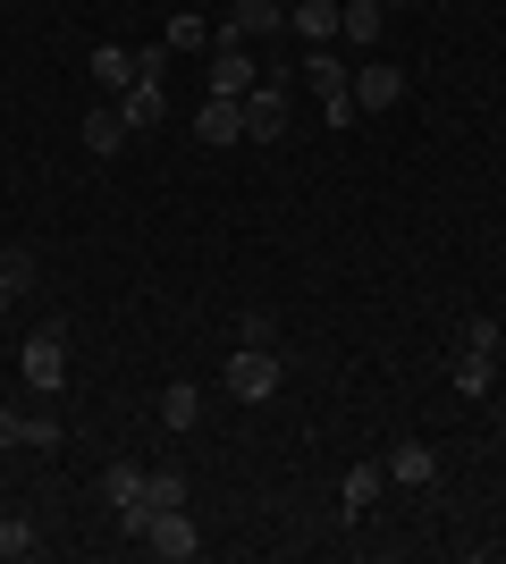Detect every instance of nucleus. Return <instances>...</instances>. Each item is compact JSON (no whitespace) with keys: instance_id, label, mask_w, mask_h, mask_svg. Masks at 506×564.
<instances>
[{"instance_id":"aec40b11","label":"nucleus","mask_w":506,"mask_h":564,"mask_svg":"<svg viewBox=\"0 0 506 564\" xmlns=\"http://www.w3.org/2000/svg\"><path fill=\"white\" fill-rule=\"evenodd\" d=\"M144 506H152V514L186 506V480H177V471H144Z\"/></svg>"},{"instance_id":"1a4fd4ad","label":"nucleus","mask_w":506,"mask_h":564,"mask_svg":"<svg viewBox=\"0 0 506 564\" xmlns=\"http://www.w3.org/2000/svg\"><path fill=\"white\" fill-rule=\"evenodd\" d=\"M397 101H406V68L363 59V68H355V110H397Z\"/></svg>"},{"instance_id":"4be33fe9","label":"nucleus","mask_w":506,"mask_h":564,"mask_svg":"<svg viewBox=\"0 0 506 564\" xmlns=\"http://www.w3.org/2000/svg\"><path fill=\"white\" fill-rule=\"evenodd\" d=\"M456 346H473V354H498L506 337H498V321H489V312H473V321L456 329Z\"/></svg>"},{"instance_id":"f8f14e48","label":"nucleus","mask_w":506,"mask_h":564,"mask_svg":"<svg viewBox=\"0 0 506 564\" xmlns=\"http://www.w3.org/2000/svg\"><path fill=\"white\" fill-rule=\"evenodd\" d=\"M380 480H388V464H355L346 480H337V506H346V522H363L372 506H380Z\"/></svg>"},{"instance_id":"423d86ee","label":"nucleus","mask_w":506,"mask_h":564,"mask_svg":"<svg viewBox=\"0 0 506 564\" xmlns=\"http://www.w3.org/2000/svg\"><path fill=\"white\" fill-rule=\"evenodd\" d=\"M194 143H245V94H203V110H194Z\"/></svg>"},{"instance_id":"a211bd4d","label":"nucleus","mask_w":506,"mask_h":564,"mask_svg":"<svg viewBox=\"0 0 506 564\" xmlns=\"http://www.w3.org/2000/svg\"><path fill=\"white\" fill-rule=\"evenodd\" d=\"M489 379H498V354H456V397H489Z\"/></svg>"},{"instance_id":"6e6552de","label":"nucleus","mask_w":506,"mask_h":564,"mask_svg":"<svg viewBox=\"0 0 506 564\" xmlns=\"http://www.w3.org/2000/svg\"><path fill=\"white\" fill-rule=\"evenodd\" d=\"M136 547H144V556H169V564H186V556H194L203 540H194V514H186V506H169V514H152V531H144Z\"/></svg>"},{"instance_id":"ddd939ff","label":"nucleus","mask_w":506,"mask_h":564,"mask_svg":"<svg viewBox=\"0 0 506 564\" xmlns=\"http://www.w3.org/2000/svg\"><path fill=\"white\" fill-rule=\"evenodd\" d=\"M288 34H295V43H337V0H295V9H288Z\"/></svg>"},{"instance_id":"dca6fc26","label":"nucleus","mask_w":506,"mask_h":564,"mask_svg":"<svg viewBox=\"0 0 506 564\" xmlns=\"http://www.w3.org/2000/svg\"><path fill=\"white\" fill-rule=\"evenodd\" d=\"M161 422H169V430H194V422H203V397H194V379H169V388H161Z\"/></svg>"},{"instance_id":"39448f33","label":"nucleus","mask_w":506,"mask_h":564,"mask_svg":"<svg viewBox=\"0 0 506 564\" xmlns=\"http://www.w3.org/2000/svg\"><path fill=\"white\" fill-rule=\"evenodd\" d=\"M228 43H270V34H288V0H228V18L212 25Z\"/></svg>"},{"instance_id":"9d476101","label":"nucleus","mask_w":506,"mask_h":564,"mask_svg":"<svg viewBox=\"0 0 506 564\" xmlns=\"http://www.w3.org/2000/svg\"><path fill=\"white\" fill-rule=\"evenodd\" d=\"M388 25V0H337V43L346 51H372Z\"/></svg>"},{"instance_id":"a878e982","label":"nucleus","mask_w":506,"mask_h":564,"mask_svg":"<svg viewBox=\"0 0 506 564\" xmlns=\"http://www.w3.org/2000/svg\"><path fill=\"white\" fill-rule=\"evenodd\" d=\"M0 312H9V295H0Z\"/></svg>"},{"instance_id":"412c9836","label":"nucleus","mask_w":506,"mask_h":564,"mask_svg":"<svg viewBox=\"0 0 506 564\" xmlns=\"http://www.w3.org/2000/svg\"><path fill=\"white\" fill-rule=\"evenodd\" d=\"M161 43H169V51H212V25H203V18L186 9V18H169V34H161Z\"/></svg>"},{"instance_id":"bb28decb","label":"nucleus","mask_w":506,"mask_h":564,"mask_svg":"<svg viewBox=\"0 0 506 564\" xmlns=\"http://www.w3.org/2000/svg\"><path fill=\"white\" fill-rule=\"evenodd\" d=\"M388 9H397V0H388Z\"/></svg>"},{"instance_id":"f257e3e1","label":"nucleus","mask_w":506,"mask_h":564,"mask_svg":"<svg viewBox=\"0 0 506 564\" xmlns=\"http://www.w3.org/2000/svg\"><path fill=\"white\" fill-rule=\"evenodd\" d=\"M295 68L313 76V94H321V118H330V127H355V118H363V110H355V68H346V59H337L330 43H321V51H304Z\"/></svg>"},{"instance_id":"9b49d317","label":"nucleus","mask_w":506,"mask_h":564,"mask_svg":"<svg viewBox=\"0 0 506 564\" xmlns=\"http://www.w3.org/2000/svg\"><path fill=\"white\" fill-rule=\"evenodd\" d=\"M85 68H94V85H101V94L119 101L127 85H136V76H144V59H136V51H119V43H101L94 59H85Z\"/></svg>"},{"instance_id":"f03ea898","label":"nucleus","mask_w":506,"mask_h":564,"mask_svg":"<svg viewBox=\"0 0 506 564\" xmlns=\"http://www.w3.org/2000/svg\"><path fill=\"white\" fill-rule=\"evenodd\" d=\"M245 135L254 143H279L288 135V68H270L254 94H245Z\"/></svg>"},{"instance_id":"5701e85b","label":"nucleus","mask_w":506,"mask_h":564,"mask_svg":"<svg viewBox=\"0 0 506 564\" xmlns=\"http://www.w3.org/2000/svg\"><path fill=\"white\" fill-rule=\"evenodd\" d=\"M0 556H34V522H25V514L0 522Z\"/></svg>"},{"instance_id":"7ed1b4c3","label":"nucleus","mask_w":506,"mask_h":564,"mask_svg":"<svg viewBox=\"0 0 506 564\" xmlns=\"http://www.w3.org/2000/svg\"><path fill=\"white\" fill-rule=\"evenodd\" d=\"M25 388H43V397H60L68 388V329H34L25 337Z\"/></svg>"},{"instance_id":"0eeeda50","label":"nucleus","mask_w":506,"mask_h":564,"mask_svg":"<svg viewBox=\"0 0 506 564\" xmlns=\"http://www.w3.org/2000/svg\"><path fill=\"white\" fill-rule=\"evenodd\" d=\"M203 76H212V94H254L262 76H254V51L228 43V34H212V59H203Z\"/></svg>"},{"instance_id":"f3484780","label":"nucleus","mask_w":506,"mask_h":564,"mask_svg":"<svg viewBox=\"0 0 506 564\" xmlns=\"http://www.w3.org/2000/svg\"><path fill=\"white\" fill-rule=\"evenodd\" d=\"M34 279H43V270H34V253H25V245H9V253H0V295L18 304V295H34Z\"/></svg>"},{"instance_id":"b1692460","label":"nucleus","mask_w":506,"mask_h":564,"mask_svg":"<svg viewBox=\"0 0 506 564\" xmlns=\"http://www.w3.org/2000/svg\"><path fill=\"white\" fill-rule=\"evenodd\" d=\"M25 447H60V422H51V413H25Z\"/></svg>"},{"instance_id":"20e7f679","label":"nucleus","mask_w":506,"mask_h":564,"mask_svg":"<svg viewBox=\"0 0 506 564\" xmlns=\"http://www.w3.org/2000/svg\"><path fill=\"white\" fill-rule=\"evenodd\" d=\"M228 397H237V404L279 397V354H270V346H237V354H228Z\"/></svg>"},{"instance_id":"2eb2a0df","label":"nucleus","mask_w":506,"mask_h":564,"mask_svg":"<svg viewBox=\"0 0 506 564\" xmlns=\"http://www.w3.org/2000/svg\"><path fill=\"white\" fill-rule=\"evenodd\" d=\"M127 135H136V127H127V118H119V101H101V110L85 118V152H94V161H110V152H119Z\"/></svg>"},{"instance_id":"393cba45","label":"nucleus","mask_w":506,"mask_h":564,"mask_svg":"<svg viewBox=\"0 0 506 564\" xmlns=\"http://www.w3.org/2000/svg\"><path fill=\"white\" fill-rule=\"evenodd\" d=\"M0 447H25V413H9V404H0Z\"/></svg>"},{"instance_id":"6ab92c4d","label":"nucleus","mask_w":506,"mask_h":564,"mask_svg":"<svg viewBox=\"0 0 506 564\" xmlns=\"http://www.w3.org/2000/svg\"><path fill=\"white\" fill-rule=\"evenodd\" d=\"M101 489H110V506H144V464H110Z\"/></svg>"},{"instance_id":"4468645a","label":"nucleus","mask_w":506,"mask_h":564,"mask_svg":"<svg viewBox=\"0 0 506 564\" xmlns=\"http://www.w3.org/2000/svg\"><path fill=\"white\" fill-rule=\"evenodd\" d=\"M388 480H397V489H431V480H439V455L422 447V438H406V447L388 455Z\"/></svg>"}]
</instances>
